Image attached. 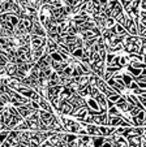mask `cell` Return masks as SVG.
Segmentation results:
<instances>
[{
    "instance_id": "1",
    "label": "cell",
    "mask_w": 146,
    "mask_h": 147,
    "mask_svg": "<svg viewBox=\"0 0 146 147\" xmlns=\"http://www.w3.org/2000/svg\"><path fill=\"white\" fill-rule=\"evenodd\" d=\"M107 113H99L93 117V125L101 126V125H107Z\"/></svg>"
},
{
    "instance_id": "2",
    "label": "cell",
    "mask_w": 146,
    "mask_h": 147,
    "mask_svg": "<svg viewBox=\"0 0 146 147\" xmlns=\"http://www.w3.org/2000/svg\"><path fill=\"white\" fill-rule=\"evenodd\" d=\"M98 129H99V133L101 136L103 137H110L112 136L113 133H115V126H107V125H101V126H98Z\"/></svg>"
},
{
    "instance_id": "3",
    "label": "cell",
    "mask_w": 146,
    "mask_h": 147,
    "mask_svg": "<svg viewBox=\"0 0 146 147\" xmlns=\"http://www.w3.org/2000/svg\"><path fill=\"white\" fill-rule=\"evenodd\" d=\"M88 111H89L88 107H82V108H80L75 115H73V117L76 119V121L82 122V121H84V119H85V117L88 116Z\"/></svg>"
},
{
    "instance_id": "4",
    "label": "cell",
    "mask_w": 146,
    "mask_h": 147,
    "mask_svg": "<svg viewBox=\"0 0 146 147\" xmlns=\"http://www.w3.org/2000/svg\"><path fill=\"white\" fill-rule=\"evenodd\" d=\"M38 103H39V108L41 109H43V111H46V112H50V113H54V108L51 107L50 102H47L46 99L41 98V99L38 100Z\"/></svg>"
},
{
    "instance_id": "5",
    "label": "cell",
    "mask_w": 146,
    "mask_h": 147,
    "mask_svg": "<svg viewBox=\"0 0 146 147\" xmlns=\"http://www.w3.org/2000/svg\"><path fill=\"white\" fill-rule=\"evenodd\" d=\"M85 102H86V107H88L89 109L95 111V112H101L99 106H98V103L95 102V99H94V98H89V99H86ZM101 113H102V112H101Z\"/></svg>"
},
{
    "instance_id": "6",
    "label": "cell",
    "mask_w": 146,
    "mask_h": 147,
    "mask_svg": "<svg viewBox=\"0 0 146 147\" xmlns=\"http://www.w3.org/2000/svg\"><path fill=\"white\" fill-rule=\"evenodd\" d=\"M120 121H121L120 115H117V116H108L107 117V126H115L116 128V126H119Z\"/></svg>"
},
{
    "instance_id": "7",
    "label": "cell",
    "mask_w": 146,
    "mask_h": 147,
    "mask_svg": "<svg viewBox=\"0 0 146 147\" xmlns=\"http://www.w3.org/2000/svg\"><path fill=\"white\" fill-rule=\"evenodd\" d=\"M91 138V146L93 147H101L105 142V137L103 136H98V137H90Z\"/></svg>"
},
{
    "instance_id": "8",
    "label": "cell",
    "mask_w": 146,
    "mask_h": 147,
    "mask_svg": "<svg viewBox=\"0 0 146 147\" xmlns=\"http://www.w3.org/2000/svg\"><path fill=\"white\" fill-rule=\"evenodd\" d=\"M16 70H17V65L13 64V63H8V64L5 65V73L9 76V77H13Z\"/></svg>"
},
{
    "instance_id": "9",
    "label": "cell",
    "mask_w": 146,
    "mask_h": 147,
    "mask_svg": "<svg viewBox=\"0 0 146 147\" xmlns=\"http://www.w3.org/2000/svg\"><path fill=\"white\" fill-rule=\"evenodd\" d=\"M130 63H145V57L143 56H140L138 53H130L128 55Z\"/></svg>"
},
{
    "instance_id": "10",
    "label": "cell",
    "mask_w": 146,
    "mask_h": 147,
    "mask_svg": "<svg viewBox=\"0 0 146 147\" xmlns=\"http://www.w3.org/2000/svg\"><path fill=\"white\" fill-rule=\"evenodd\" d=\"M125 68H127V73H129V74L132 76V78L140 76L141 72L143 70V69H137V68H133V67H130V65H128V67H125Z\"/></svg>"
},
{
    "instance_id": "11",
    "label": "cell",
    "mask_w": 146,
    "mask_h": 147,
    "mask_svg": "<svg viewBox=\"0 0 146 147\" xmlns=\"http://www.w3.org/2000/svg\"><path fill=\"white\" fill-rule=\"evenodd\" d=\"M121 80H123V82H124V85H125V87H128L129 86V83L133 81V78H132V76L129 74V73H121Z\"/></svg>"
},
{
    "instance_id": "12",
    "label": "cell",
    "mask_w": 146,
    "mask_h": 147,
    "mask_svg": "<svg viewBox=\"0 0 146 147\" xmlns=\"http://www.w3.org/2000/svg\"><path fill=\"white\" fill-rule=\"evenodd\" d=\"M129 57H128V55H125V56H120V59H119V65H120V68L123 69V68H125V67H128L129 65Z\"/></svg>"
},
{
    "instance_id": "13",
    "label": "cell",
    "mask_w": 146,
    "mask_h": 147,
    "mask_svg": "<svg viewBox=\"0 0 146 147\" xmlns=\"http://www.w3.org/2000/svg\"><path fill=\"white\" fill-rule=\"evenodd\" d=\"M84 56H85V52H84L82 48H76V50L72 52V57L77 59V60H80V59L84 57Z\"/></svg>"
},
{
    "instance_id": "14",
    "label": "cell",
    "mask_w": 146,
    "mask_h": 147,
    "mask_svg": "<svg viewBox=\"0 0 146 147\" xmlns=\"http://www.w3.org/2000/svg\"><path fill=\"white\" fill-rule=\"evenodd\" d=\"M38 115H39V119L43 121V120H48V119H51V116H52L54 113H50V112H46V111H43V109H39L38 111Z\"/></svg>"
},
{
    "instance_id": "15",
    "label": "cell",
    "mask_w": 146,
    "mask_h": 147,
    "mask_svg": "<svg viewBox=\"0 0 146 147\" xmlns=\"http://www.w3.org/2000/svg\"><path fill=\"white\" fill-rule=\"evenodd\" d=\"M133 82H146V70L143 69L140 76L133 77Z\"/></svg>"
},
{
    "instance_id": "16",
    "label": "cell",
    "mask_w": 146,
    "mask_h": 147,
    "mask_svg": "<svg viewBox=\"0 0 146 147\" xmlns=\"http://www.w3.org/2000/svg\"><path fill=\"white\" fill-rule=\"evenodd\" d=\"M115 25H116V22H115V20H113L112 17H108V18L105 20V29H111Z\"/></svg>"
},
{
    "instance_id": "17",
    "label": "cell",
    "mask_w": 146,
    "mask_h": 147,
    "mask_svg": "<svg viewBox=\"0 0 146 147\" xmlns=\"http://www.w3.org/2000/svg\"><path fill=\"white\" fill-rule=\"evenodd\" d=\"M120 70H121V68H117V67H107V68L105 69V73H108V74L113 76L115 73L120 72Z\"/></svg>"
},
{
    "instance_id": "18",
    "label": "cell",
    "mask_w": 146,
    "mask_h": 147,
    "mask_svg": "<svg viewBox=\"0 0 146 147\" xmlns=\"http://www.w3.org/2000/svg\"><path fill=\"white\" fill-rule=\"evenodd\" d=\"M117 115H120V111L115 106L107 109V116H117Z\"/></svg>"
},
{
    "instance_id": "19",
    "label": "cell",
    "mask_w": 146,
    "mask_h": 147,
    "mask_svg": "<svg viewBox=\"0 0 146 147\" xmlns=\"http://www.w3.org/2000/svg\"><path fill=\"white\" fill-rule=\"evenodd\" d=\"M98 94H99V90L96 89V86H89V95H90V98H95Z\"/></svg>"
},
{
    "instance_id": "20",
    "label": "cell",
    "mask_w": 146,
    "mask_h": 147,
    "mask_svg": "<svg viewBox=\"0 0 146 147\" xmlns=\"http://www.w3.org/2000/svg\"><path fill=\"white\" fill-rule=\"evenodd\" d=\"M136 119H137L138 121L143 125V126H145V111H140V112H138V115L136 116Z\"/></svg>"
},
{
    "instance_id": "21",
    "label": "cell",
    "mask_w": 146,
    "mask_h": 147,
    "mask_svg": "<svg viewBox=\"0 0 146 147\" xmlns=\"http://www.w3.org/2000/svg\"><path fill=\"white\" fill-rule=\"evenodd\" d=\"M8 133H9V130H0V144H1L7 139Z\"/></svg>"
},
{
    "instance_id": "22",
    "label": "cell",
    "mask_w": 146,
    "mask_h": 147,
    "mask_svg": "<svg viewBox=\"0 0 146 147\" xmlns=\"http://www.w3.org/2000/svg\"><path fill=\"white\" fill-rule=\"evenodd\" d=\"M130 67L133 68H137V69H145V63H129Z\"/></svg>"
},
{
    "instance_id": "23",
    "label": "cell",
    "mask_w": 146,
    "mask_h": 147,
    "mask_svg": "<svg viewBox=\"0 0 146 147\" xmlns=\"http://www.w3.org/2000/svg\"><path fill=\"white\" fill-rule=\"evenodd\" d=\"M140 111H141V109L138 108V107H133V108L130 109V111L128 112V113H129V116H130V117H136V116L138 115V112H140Z\"/></svg>"
},
{
    "instance_id": "24",
    "label": "cell",
    "mask_w": 146,
    "mask_h": 147,
    "mask_svg": "<svg viewBox=\"0 0 146 147\" xmlns=\"http://www.w3.org/2000/svg\"><path fill=\"white\" fill-rule=\"evenodd\" d=\"M120 96H121V95H120V94H117V92H115V94H112V95H111V96H110V98H106V99L111 100V102H112V103H113V104H115V103H116V102H117V99H119V98H120Z\"/></svg>"
},
{
    "instance_id": "25",
    "label": "cell",
    "mask_w": 146,
    "mask_h": 147,
    "mask_svg": "<svg viewBox=\"0 0 146 147\" xmlns=\"http://www.w3.org/2000/svg\"><path fill=\"white\" fill-rule=\"evenodd\" d=\"M29 107H30V108H33V109H37V111H38V109H41V108H39V103L35 102V100H30V102H29Z\"/></svg>"
},
{
    "instance_id": "26",
    "label": "cell",
    "mask_w": 146,
    "mask_h": 147,
    "mask_svg": "<svg viewBox=\"0 0 146 147\" xmlns=\"http://www.w3.org/2000/svg\"><path fill=\"white\" fill-rule=\"evenodd\" d=\"M136 96H137V100L140 102L141 106L145 107L146 106V96H145V95H136Z\"/></svg>"
},
{
    "instance_id": "27",
    "label": "cell",
    "mask_w": 146,
    "mask_h": 147,
    "mask_svg": "<svg viewBox=\"0 0 146 147\" xmlns=\"http://www.w3.org/2000/svg\"><path fill=\"white\" fill-rule=\"evenodd\" d=\"M48 80H52V81H58L59 80V76H58V73L56 72H52L50 74V77H48Z\"/></svg>"
},
{
    "instance_id": "28",
    "label": "cell",
    "mask_w": 146,
    "mask_h": 147,
    "mask_svg": "<svg viewBox=\"0 0 146 147\" xmlns=\"http://www.w3.org/2000/svg\"><path fill=\"white\" fill-rule=\"evenodd\" d=\"M138 89H146V82H136Z\"/></svg>"
},
{
    "instance_id": "29",
    "label": "cell",
    "mask_w": 146,
    "mask_h": 147,
    "mask_svg": "<svg viewBox=\"0 0 146 147\" xmlns=\"http://www.w3.org/2000/svg\"><path fill=\"white\" fill-rule=\"evenodd\" d=\"M101 147H112V144L108 143V142H103V144Z\"/></svg>"
},
{
    "instance_id": "30",
    "label": "cell",
    "mask_w": 146,
    "mask_h": 147,
    "mask_svg": "<svg viewBox=\"0 0 146 147\" xmlns=\"http://www.w3.org/2000/svg\"><path fill=\"white\" fill-rule=\"evenodd\" d=\"M98 1H99L101 5H105V4H107V0H98Z\"/></svg>"
},
{
    "instance_id": "31",
    "label": "cell",
    "mask_w": 146,
    "mask_h": 147,
    "mask_svg": "<svg viewBox=\"0 0 146 147\" xmlns=\"http://www.w3.org/2000/svg\"><path fill=\"white\" fill-rule=\"evenodd\" d=\"M1 13H5V12H4V9H3V3H0V14Z\"/></svg>"
},
{
    "instance_id": "32",
    "label": "cell",
    "mask_w": 146,
    "mask_h": 147,
    "mask_svg": "<svg viewBox=\"0 0 146 147\" xmlns=\"http://www.w3.org/2000/svg\"><path fill=\"white\" fill-rule=\"evenodd\" d=\"M121 147H128V146H121Z\"/></svg>"
}]
</instances>
